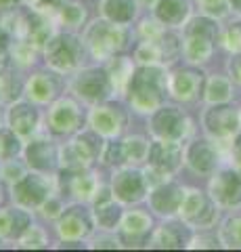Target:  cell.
Listing matches in <instances>:
<instances>
[{
  "instance_id": "obj_12",
  "label": "cell",
  "mask_w": 241,
  "mask_h": 252,
  "mask_svg": "<svg viewBox=\"0 0 241 252\" xmlns=\"http://www.w3.org/2000/svg\"><path fill=\"white\" fill-rule=\"evenodd\" d=\"M57 242H88L97 231L92 208L86 202H67L61 217L53 223Z\"/></svg>"
},
{
  "instance_id": "obj_30",
  "label": "cell",
  "mask_w": 241,
  "mask_h": 252,
  "mask_svg": "<svg viewBox=\"0 0 241 252\" xmlns=\"http://www.w3.org/2000/svg\"><path fill=\"white\" fill-rule=\"evenodd\" d=\"M55 231H53V225L44 223L42 219H34V223L27 227L26 233L13 244V248L19 250H55Z\"/></svg>"
},
{
  "instance_id": "obj_20",
  "label": "cell",
  "mask_w": 241,
  "mask_h": 252,
  "mask_svg": "<svg viewBox=\"0 0 241 252\" xmlns=\"http://www.w3.org/2000/svg\"><path fill=\"white\" fill-rule=\"evenodd\" d=\"M185 191L187 189L172 179L160 181V183H155L149 189V195H147L145 204L160 220L161 219H174V217H178V212H181Z\"/></svg>"
},
{
  "instance_id": "obj_7",
  "label": "cell",
  "mask_w": 241,
  "mask_h": 252,
  "mask_svg": "<svg viewBox=\"0 0 241 252\" xmlns=\"http://www.w3.org/2000/svg\"><path fill=\"white\" fill-rule=\"evenodd\" d=\"M136 118L130 112L126 101L120 97L107 99L103 103L90 105L86 114V126L99 132L103 139H120L132 130V122Z\"/></svg>"
},
{
  "instance_id": "obj_48",
  "label": "cell",
  "mask_w": 241,
  "mask_h": 252,
  "mask_svg": "<svg viewBox=\"0 0 241 252\" xmlns=\"http://www.w3.org/2000/svg\"><path fill=\"white\" fill-rule=\"evenodd\" d=\"M231 78L241 84V55L231 61Z\"/></svg>"
},
{
  "instance_id": "obj_9",
  "label": "cell",
  "mask_w": 241,
  "mask_h": 252,
  "mask_svg": "<svg viewBox=\"0 0 241 252\" xmlns=\"http://www.w3.org/2000/svg\"><path fill=\"white\" fill-rule=\"evenodd\" d=\"M57 191V175L27 170L17 183L9 187V202L34 212Z\"/></svg>"
},
{
  "instance_id": "obj_38",
  "label": "cell",
  "mask_w": 241,
  "mask_h": 252,
  "mask_svg": "<svg viewBox=\"0 0 241 252\" xmlns=\"http://www.w3.org/2000/svg\"><path fill=\"white\" fill-rule=\"evenodd\" d=\"M132 30H134L136 40H147V38H160L168 28L164 23H160L151 13H143L138 17V21L132 26Z\"/></svg>"
},
{
  "instance_id": "obj_25",
  "label": "cell",
  "mask_w": 241,
  "mask_h": 252,
  "mask_svg": "<svg viewBox=\"0 0 241 252\" xmlns=\"http://www.w3.org/2000/svg\"><path fill=\"white\" fill-rule=\"evenodd\" d=\"M36 215L21 206L6 202L0 206V238L6 242V246L13 248V244L17 242L29 225L34 223Z\"/></svg>"
},
{
  "instance_id": "obj_18",
  "label": "cell",
  "mask_w": 241,
  "mask_h": 252,
  "mask_svg": "<svg viewBox=\"0 0 241 252\" xmlns=\"http://www.w3.org/2000/svg\"><path fill=\"white\" fill-rule=\"evenodd\" d=\"M105 179H107V172L99 166L90 170H59L57 189L65 195L67 202L90 204Z\"/></svg>"
},
{
  "instance_id": "obj_31",
  "label": "cell",
  "mask_w": 241,
  "mask_h": 252,
  "mask_svg": "<svg viewBox=\"0 0 241 252\" xmlns=\"http://www.w3.org/2000/svg\"><path fill=\"white\" fill-rule=\"evenodd\" d=\"M122 147H124L126 164H130V166H145L147 156H149V147H151V137L147 130L143 132L128 130L122 137Z\"/></svg>"
},
{
  "instance_id": "obj_28",
  "label": "cell",
  "mask_w": 241,
  "mask_h": 252,
  "mask_svg": "<svg viewBox=\"0 0 241 252\" xmlns=\"http://www.w3.org/2000/svg\"><path fill=\"white\" fill-rule=\"evenodd\" d=\"M97 15L118 26L132 28L143 15L138 0H97Z\"/></svg>"
},
{
  "instance_id": "obj_16",
  "label": "cell",
  "mask_w": 241,
  "mask_h": 252,
  "mask_svg": "<svg viewBox=\"0 0 241 252\" xmlns=\"http://www.w3.org/2000/svg\"><path fill=\"white\" fill-rule=\"evenodd\" d=\"M206 74L199 67L189 65V63H174L168 67V97L174 103L193 105L204 99Z\"/></svg>"
},
{
  "instance_id": "obj_10",
  "label": "cell",
  "mask_w": 241,
  "mask_h": 252,
  "mask_svg": "<svg viewBox=\"0 0 241 252\" xmlns=\"http://www.w3.org/2000/svg\"><path fill=\"white\" fill-rule=\"evenodd\" d=\"M155 227H158V217L147 208V204H136V206H126L115 233L124 250H138L149 246Z\"/></svg>"
},
{
  "instance_id": "obj_22",
  "label": "cell",
  "mask_w": 241,
  "mask_h": 252,
  "mask_svg": "<svg viewBox=\"0 0 241 252\" xmlns=\"http://www.w3.org/2000/svg\"><path fill=\"white\" fill-rule=\"evenodd\" d=\"M193 229L183 219H161L149 240V250H183L189 248Z\"/></svg>"
},
{
  "instance_id": "obj_54",
  "label": "cell",
  "mask_w": 241,
  "mask_h": 252,
  "mask_svg": "<svg viewBox=\"0 0 241 252\" xmlns=\"http://www.w3.org/2000/svg\"><path fill=\"white\" fill-rule=\"evenodd\" d=\"M229 6L233 11H237V13H241V0H229Z\"/></svg>"
},
{
  "instance_id": "obj_47",
  "label": "cell",
  "mask_w": 241,
  "mask_h": 252,
  "mask_svg": "<svg viewBox=\"0 0 241 252\" xmlns=\"http://www.w3.org/2000/svg\"><path fill=\"white\" fill-rule=\"evenodd\" d=\"M15 42V38L11 36V32L6 30L2 23H0V51H4V53H9L11 49V44Z\"/></svg>"
},
{
  "instance_id": "obj_53",
  "label": "cell",
  "mask_w": 241,
  "mask_h": 252,
  "mask_svg": "<svg viewBox=\"0 0 241 252\" xmlns=\"http://www.w3.org/2000/svg\"><path fill=\"white\" fill-rule=\"evenodd\" d=\"M9 65V53H4V51H0V69Z\"/></svg>"
},
{
  "instance_id": "obj_40",
  "label": "cell",
  "mask_w": 241,
  "mask_h": 252,
  "mask_svg": "<svg viewBox=\"0 0 241 252\" xmlns=\"http://www.w3.org/2000/svg\"><path fill=\"white\" fill-rule=\"evenodd\" d=\"M27 170L29 168L26 166L23 158H13V160H6L0 164V181H2L6 187H11L13 183H17Z\"/></svg>"
},
{
  "instance_id": "obj_2",
  "label": "cell",
  "mask_w": 241,
  "mask_h": 252,
  "mask_svg": "<svg viewBox=\"0 0 241 252\" xmlns=\"http://www.w3.org/2000/svg\"><path fill=\"white\" fill-rule=\"evenodd\" d=\"M82 38L86 42L90 61L105 63L115 55L130 53L134 46V30L128 26H118L113 21L103 19L101 15H95L90 23L82 30Z\"/></svg>"
},
{
  "instance_id": "obj_46",
  "label": "cell",
  "mask_w": 241,
  "mask_h": 252,
  "mask_svg": "<svg viewBox=\"0 0 241 252\" xmlns=\"http://www.w3.org/2000/svg\"><path fill=\"white\" fill-rule=\"evenodd\" d=\"M220 242L216 238H206V235H199V238H195L193 235V240L189 244V248H218Z\"/></svg>"
},
{
  "instance_id": "obj_42",
  "label": "cell",
  "mask_w": 241,
  "mask_h": 252,
  "mask_svg": "<svg viewBox=\"0 0 241 252\" xmlns=\"http://www.w3.org/2000/svg\"><path fill=\"white\" fill-rule=\"evenodd\" d=\"M222 244H227L229 248H241V217L227 220V225L222 227Z\"/></svg>"
},
{
  "instance_id": "obj_50",
  "label": "cell",
  "mask_w": 241,
  "mask_h": 252,
  "mask_svg": "<svg viewBox=\"0 0 241 252\" xmlns=\"http://www.w3.org/2000/svg\"><path fill=\"white\" fill-rule=\"evenodd\" d=\"M233 156H235V160L241 164V132L237 135V139L233 141Z\"/></svg>"
},
{
  "instance_id": "obj_33",
  "label": "cell",
  "mask_w": 241,
  "mask_h": 252,
  "mask_svg": "<svg viewBox=\"0 0 241 252\" xmlns=\"http://www.w3.org/2000/svg\"><path fill=\"white\" fill-rule=\"evenodd\" d=\"M9 63L13 67H17L19 72L27 74L34 67L42 65V51L26 40H15L9 49Z\"/></svg>"
},
{
  "instance_id": "obj_41",
  "label": "cell",
  "mask_w": 241,
  "mask_h": 252,
  "mask_svg": "<svg viewBox=\"0 0 241 252\" xmlns=\"http://www.w3.org/2000/svg\"><path fill=\"white\" fill-rule=\"evenodd\" d=\"M88 250H124L115 231H95L88 240Z\"/></svg>"
},
{
  "instance_id": "obj_52",
  "label": "cell",
  "mask_w": 241,
  "mask_h": 252,
  "mask_svg": "<svg viewBox=\"0 0 241 252\" xmlns=\"http://www.w3.org/2000/svg\"><path fill=\"white\" fill-rule=\"evenodd\" d=\"M6 202H9V187H6L2 181H0V206L6 204Z\"/></svg>"
},
{
  "instance_id": "obj_15",
  "label": "cell",
  "mask_w": 241,
  "mask_h": 252,
  "mask_svg": "<svg viewBox=\"0 0 241 252\" xmlns=\"http://www.w3.org/2000/svg\"><path fill=\"white\" fill-rule=\"evenodd\" d=\"M67 93V78L57 72H53L46 65H38L32 72L26 74L23 82V99L40 105L42 109L49 107L53 101Z\"/></svg>"
},
{
  "instance_id": "obj_55",
  "label": "cell",
  "mask_w": 241,
  "mask_h": 252,
  "mask_svg": "<svg viewBox=\"0 0 241 252\" xmlns=\"http://www.w3.org/2000/svg\"><path fill=\"white\" fill-rule=\"evenodd\" d=\"M0 124H4V105H0Z\"/></svg>"
},
{
  "instance_id": "obj_56",
  "label": "cell",
  "mask_w": 241,
  "mask_h": 252,
  "mask_svg": "<svg viewBox=\"0 0 241 252\" xmlns=\"http://www.w3.org/2000/svg\"><path fill=\"white\" fill-rule=\"evenodd\" d=\"M4 246H6V242H4L2 238H0V248H4Z\"/></svg>"
},
{
  "instance_id": "obj_14",
  "label": "cell",
  "mask_w": 241,
  "mask_h": 252,
  "mask_svg": "<svg viewBox=\"0 0 241 252\" xmlns=\"http://www.w3.org/2000/svg\"><path fill=\"white\" fill-rule=\"evenodd\" d=\"M21 158L29 170L44 172V175H59L61 170V141L40 130L36 137L23 143Z\"/></svg>"
},
{
  "instance_id": "obj_32",
  "label": "cell",
  "mask_w": 241,
  "mask_h": 252,
  "mask_svg": "<svg viewBox=\"0 0 241 252\" xmlns=\"http://www.w3.org/2000/svg\"><path fill=\"white\" fill-rule=\"evenodd\" d=\"M103 65L107 67V72H109V78H111L113 89H115V97L122 99L124 91H126V84H128L130 76L136 67V61L132 57V53L115 55V57H111L109 61H105Z\"/></svg>"
},
{
  "instance_id": "obj_29",
  "label": "cell",
  "mask_w": 241,
  "mask_h": 252,
  "mask_svg": "<svg viewBox=\"0 0 241 252\" xmlns=\"http://www.w3.org/2000/svg\"><path fill=\"white\" fill-rule=\"evenodd\" d=\"M191 0H158L151 15L168 30H183V26L191 19Z\"/></svg>"
},
{
  "instance_id": "obj_23",
  "label": "cell",
  "mask_w": 241,
  "mask_h": 252,
  "mask_svg": "<svg viewBox=\"0 0 241 252\" xmlns=\"http://www.w3.org/2000/svg\"><path fill=\"white\" fill-rule=\"evenodd\" d=\"M97 15V0H65L53 13L59 30L82 32Z\"/></svg>"
},
{
  "instance_id": "obj_21",
  "label": "cell",
  "mask_w": 241,
  "mask_h": 252,
  "mask_svg": "<svg viewBox=\"0 0 241 252\" xmlns=\"http://www.w3.org/2000/svg\"><path fill=\"white\" fill-rule=\"evenodd\" d=\"M178 219H183L191 229H208L216 220V202L199 189H187Z\"/></svg>"
},
{
  "instance_id": "obj_17",
  "label": "cell",
  "mask_w": 241,
  "mask_h": 252,
  "mask_svg": "<svg viewBox=\"0 0 241 252\" xmlns=\"http://www.w3.org/2000/svg\"><path fill=\"white\" fill-rule=\"evenodd\" d=\"M145 130L151 139H168L183 143L189 135V118L178 103H166L145 118Z\"/></svg>"
},
{
  "instance_id": "obj_24",
  "label": "cell",
  "mask_w": 241,
  "mask_h": 252,
  "mask_svg": "<svg viewBox=\"0 0 241 252\" xmlns=\"http://www.w3.org/2000/svg\"><path fill=\"white\" fill-rule=\"evenodd\" d=\"M201 122H204V128L210 137L227 139L231 135H235L239 128V114L229 103H216V105H210L204 112Z\"/></svg>"
},
{
  "instance_id": "obj_6",
  "label": "cell",
  "mask_w": 241,
  "mask_h": 252,
  "mask_svg": "<svg viewBox=\"0 0 241 252\" xmlns=\"http://www.w3.org/2000/svg\"><path fill=\"white\" fill-rule=\"evenodd\" d=\"M86 114L88 107L80 99H76L72 93H63L49 107H44V130L63 141L86 128Z\"/></svg>"
},
{
  "instance_id": "obj_35",
  "label": "cell",
  "mask_w": 241,
  "mask_h": 252,
  "mask_svg": "<svg viewBox=\"0 0 241 252\" xmlns=\"http://www.w3.org/2000/svg\"><path fill=\"white\" fill-rule=\"evenodd\" d=\"M231 80L220 74L208 76L206 78V86H204V101L210 105L216 103H229L231 101Z\"/></svg>"
},
{
  "instance_id": "obj_1",
  "label": "cell",
  "mask_w": 241,
  "mask_h": 252,
  "mask_svg": "<svg viewBox=\"0 0 241 252\" xmlns=\"http://www.w3.org/2000/svg\"><path fill=\"white\" fill-rule=\"evenodd\" d=\"M122 99L138 120H145L161 107L168 97V67L166 65H136L126 84Z\"/></svg>"
},
{
  "instance_id": "obj_51",
  "label": "cell",
  "mask_w": 241,
  "mask_h": 252,
  "mask_svg": "<svg viewBox=\"0 0 241 252\" xmlns=\"http://www.w3.org/2000/svg\"><path fill=\"white\" fill-rule=\"evenodd\" d=\"M138 4H141L143 13H151V11H153V6L158 4V0H138Z\"/></svg>"
},
{
  "instance_id": "obj_39",
  "label": "cell",
  "mask_w": 241,
  "mask_h": 252,
  "mask_svg": "<svg viewBox=\"0 0 241 252\" xmlns=\"http://www.w3.org/2000/svg\"><path fill=\"white\" fill-rule=\"evenodd\" d=\"M65 206H67L65 195H63V193H61L59 189H57V191L53 193L51 198L46 200V202L42 204V206L36 210V217H38V219H42L44 223L53 225V223H55V220L61 217V212H63V208H65Z\"/></svg>"
},
{
  "instance_id": "obj_43",
  "label": "cell",
  "mask_w": 241,
  "mask_h": 252,
  "mask_svg": "<svg viewBox=\"0 0 241 252\" xmlns=\"http://www.w3.org/2000/svg\"><path fill=\"white\" fill-rule=\"evenodd\" d=\"M222 44L224 49L231 53H241V21L239 23H231L222 36Z\"/></svg>"
},
{
  "instance_id": "obj_13",
  "label": "cell",
  "mask_w": 241,
  "mask_h": 252,
  "mask_svg": "<svg viewBox=\"0 0 241 252\" xmlns=\"http://www.w3.org/2000/svg\"><path fill=\"white\" fill-rule=\"evenodd\" d=\"M183 164H185L183 143L168 139H151L149 156H147V164H145V172L151 187L160 183V181L174 177Z\"/></svg>"
},
{
  "instance_id": "obj_34",
  "label": "cell",
  "mask_w": 241,
  "mask_h": 252,
  "mask_svg": "<svg viewBox=\"0 0 241 252\" xmlns=\"http://www.w3.org/2000/svg\"><path fill=\"white\" fill-rule=\"evenodd\" d=\"M23 82H26V74L13 67L11 63L0 69V105H9L13 101L23 97Z\"/></svg>"
},
{
  "instance_id": "obj_3",
  "label": "cell",
  "mask_w": 241,
  "mask_h": 252,
  "mask_svg": "<svg viewBox=\"0 0 241 252\" xmlns=\"http://www.w3.org/2000/svg\"><path fill=\"white\" fill-rule=\"evenodd\" d=\"M90 61L82 32L57 30L42 49V65L61 76H72Z\"/></svg>"
},
{
  "instance_id": "obj_8",
  "label": "cell",
  "mask_w": 241,
  "mask_h": 252,
  "mask_svg": "<svg viewBox=\"0 0 241 252\" xmlns=\"http://www.w3.org/2000/svg\"><path fill=\"white\" fill-rule=\"evenodd\" d=\"M105 139L92 128H82L80 132L61 141V170H90L99 166L101 149Z\"/></svg>"
},
{
  "instance_id": "obj_27",
  "label": "cell",
  "mask_w": 241,
  "mask_h": 252,
  "mask_svg": "<svg viewBox=\"0 0 241 252\" xmlns=\"http://www.w3.org/2000/svg\"><path fill=\"white\" fill-rule=\"evenodd\" d=\"M210 198L220 206H237V204H241V177L233 170L216 172L210 181Z\"/></svg>"
},
{
  "instance_id": "obj_26",
  "label": "cell",
  "mask_w": 241,
  "mask_h": 252,
  "mask_svg": "<svg viewBox=\"0 0 241 252\" xmlns=\"http://www.w3.org/2000/svg\"><path fill=\"white\" fill-rule=\"evenodd\" d=\"M185 164L195 175H212L218 164V149L208 139H193L185 147Z\"/></svg>"
},
{
  "instance_id": "obj_4",
  "label": "cell",
  "mask_w": 241,
  "mask_h": 252,
  "mask_svg": "<svg viewBox=\"0 0 241 252\" xmlns=\"http://www.w3.org/2000/svg\"><path fill=\"white\" fill-rule=\"evenodd\" d=\"M183 53L181 61L201 67L212 59L216 42H218V23L210 15L191 17L183 26Z\"/></svg>"
},
{
  "instance_id": "obj_5",
  "label": "cell",
  "mask_w": 241,
  "mask_h": 252,
  "mask_svg": "<svg viewBox=\"0 0 241 252\" xmlns=\"http://www.w3.org/2000/svg\"><path fill=\"white\" fill-rule=\"evenodd\" d=\"M67 93H72L76 99H80L86 107L115 97L109 72H107L103 63L97 61H88L76 74L67 76Z\"/></svg>"
},
{
  "instance_id": "obj_19",
  "label": "cell",
  "mask_w": 241,
  "mask_h": 252,
  "mask_svg": "<svg viewBox=\"0 0 241 252\" xmlns=\"http://www.w3.org/2000/svg\"><path fill=\"white\" fill-rule=\"evenodd\" d=\"M4 124L23 141L44 130V109L27 99H17L4 107Z\"/></svg>"
},
{
  "instance_id": "obj_37",
  "label": "cell",
  "mask_w": 241,
  "mask_h": 252,
  "mask_svg": "<svg viewBox=\"0 0 241 252\" xmlns=\"http://www.w3.org/2000/svg\"><path fill=\"white\" fill-rule=\"evenodd\" d=\"M23 143L26 141L15 135L9 126L0 124V164L6 160H13V158H21Z\"/></svg>"
},
{
  "instance_id": "obj_49",
  "label": "cell",
  "mask_w": 241,
  "mask_h": 252,
  "mask_svg": "<svg viewBox=\"0 0 241 252\" xmlns=\"http://www.w3.org/2000/svg\"><path fill=\"white\" fill-rule=\"evenodd\" d=\"M23 2H26V0H0V13L15 9V6H21Z\"/></svg>"
},
{
  "instance_id": "obj_11",
  "label": "cell",
  "mask_w": 241,
  "mask_h": 252,
  "mask_svg": "<svg viewBox=\"0 0 241 252\" xmlns=\"http://www.w3.org/2000/svg\"><path fill=\"white\" fill-rule=\"evenodd\" d=\"M107 181H109L113 198L122 202L124 206L145 204L151 189L145 166H130V164H126V166L113 168L107 172Z\"/></svg>"
},
{
  "instance_id": "obj_44",
  "label": "cell",
  "mask_w": 241,
  "mask_h": 252,
  "mask_svg": "<svg viewBox=\"0 0 241 252\" xmlns=\"http://www.w3.org/2000/svg\"><path fill=\"white\" fill-rule=\"evenodd\" d=\"M199 11L210 17H222L229 11V0H195Z\"/></svg>"
},
{
  "instance_id": "obj_45",
  "label": "cell",
  "mask_w": 241,
  "mask_h": 252,
  "mask_svg": "<svg viewBox=\"0 0 241 252\" xmlns=\"http://www.w3.org/2000/svg\"><path fill=\"white\" fill-rule=\"evenodd\" d=\"M65 0H26L23 4H27L29 9L36 11H44V13H55Z\"/></svg>"
},
{
  "instance_id": "obj_36",
  "label": "cell",
  "mask_w": 241,
  "mask_h": 252,
  "mask_svg": "<svg viewBox=\"0 0 241 252\" xmlns=\"http://www.w3.org/2000/svg\"><path fill=\"white\" fill-rule=\"evenodd\" d=\"M120 166H126L122 137L120 139H105V145H103V149H101V158H99V168L109 172V170L120 168Z\"/></svg>"
}]
</instances>
